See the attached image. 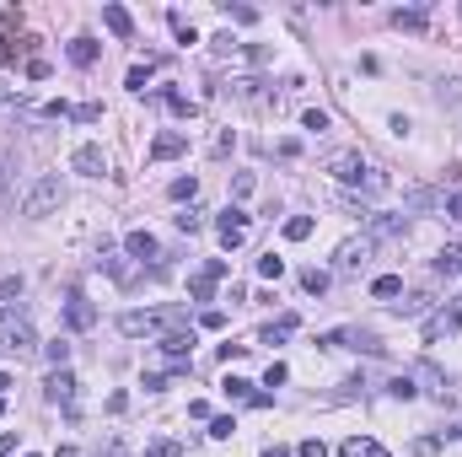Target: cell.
<instances>
[{
    "label": "cell",
    "instance_id": "7a4b0ae2",
    "mask_svg": "<svg viewBox=\"0 0 462 457\" xmlns=\"http://www.w3.org/2000/svg\"><path fill=\"white\" fill-rule=\"evenodd\" d=\"M65 205V183H60V172H43V178L27 189V199H22V216H49V210H60Z\"/></svg>",
    "mask_w": 462,
    "mask_h": 457
},
{
    "label": "cell",
    "instance_id": "3957f363",
    "mask_svg": "<svg viewBox=\"0 0 462 457\" xmlns=\"http://www.w3.org/2000/svg\"><path fill=\"white\" fill-rule=\"evenodd\" d=\"M371 253H377V237L360 231V237H350L339 253H333V269H339V275H360V269L371 264Z\"/></svg>",
    "mask_w": 462,
    "mask_h": 457
},
{
    "label": "cell",
    "instance_id": "ee69618b",
    "mask_svg": "<svg viewBox=\"0 0 462 457\" xmlns=\"http://www.w3.org/2000/svg\"><path fill=\"white\" fill-rule=\"evenodd\" d=\"M6 205H11V172L0 167V210H6Z\"/></svg>",
    "mask_w": 462,
    "mask_h": 457
},
{
    "label": "cell",
    "instance_id": "ffe728a7",
    "mask_svg": "<svg viewBox=\"0 0 462 457\" xmlns=\"http://www.w3.org/2000/svg\"><path fill=\"white\" fill-rule=\"evenodd\" d=\"M398 312H403V317H430V312H436V296H430V290H419V296L403 301Z\"/></svg>",
    "mask_w": 462,
    "mask_h": 457
},
{
    "label": "cell",
    "instance_id": "277c9868",
    "mask_svg": "<svg viewBox=\"0 0 462 457\" xmlns=\"http://www.w3.org/2000/svg\"><path fill=\"white\" fill-rule=\"evenodd\" d=\"M462 328V301H451V307H436V312L425 317V345H441V339H451Z\"/></svg>",
    "mask_w": 462,
    "mask_h": 457
},
{
    "label": "cell",
    "instance_id": "ab89813d",
    "mask_svg": "<svg viewBox=\"0 0 462 457\" xmlns=\"http://www.w3.org/2000/svg\"><path fill=\"white\" fill-rule=\"evenodd\" d=\"M285 377H291V372H285V361H269V372H264V387H280Z\"/></svg>",
    "mask_w": 462,
    "mask_h": 457
},
{
    "label": "cell",
    "instance_id": "f5cc1de1",
    "mask_svg": "<svg viewBox=\"0 0 462 457\" xmlns=\"http://www.w3.org/2000/svg\"><path fill=\"white\" fill-rule=\"evenodd\" d=\"M27 457H38V452H27Z\"/></svg>",
    "mask_w": 462,
    "mask_h": 457
},
{
    "label": "cell",
    "instance_id": "7bdbcfd3",
    "mask_svg": "<svg viewBox=\"0 0 462 457\" xmlns=\"http://www.w3.org/2000/svg\"><path fill=\"white\" fill-rule=\"evenodd\" d=\"M296 452H301V457H328V446H323V441H317V436H312V441H301V446H296Z\"/></svg>",
    "mask_w": 462,
    "mask_h": 457
},
{
    "label": "cell",
    "instance_id": "c3c4849f",
    "mask_svg": "<svg viewBox=\"0 0 462 457\" xmlns=\"http://www.w3.org/2000/svg\"><path fill=\"white\" fill-rule=\"evenodd\" d=\"M6 387H11V377H6V372H0V398H6Z\"/></svg>",
    "mask_w": 462,
    "mask_h": 457
},
{
    "label": "cell",
    "instance_id": "6da1fadb",
    "mask_svg": "<svg viewBox=\"0 0 462 457\" xmlns=\"http://www.w3.org/2000/svg\"><path fill=\"white\" fill-rule=\"evenodd\" d=\"M323 172H333L339 183H355V189H365V194H382V189H387V172L365 167L360 151H333V157L323 162Z\"/></svg>",
    "mask_w": 462,
    "mask_h": 457
},
{
    "label": "cell",
    "instance_id": "bcb514c9",
    "mask_svg": "<svg viewBox=\"0 0 462 457\" xmlns=\"http://www.w3.org/2000/svg\"><path fill=\"white\" fill-rule=\"evenodd\" d=\"M258 457H291V446H280V441H269V446H264V452H258Z\"/></svg>",
    "mask_w": 462,
    "mask_h": 457
},
{
    "label": "cell",
    "instance_id": "4316f807",
    "mask_svg": "<svg viewBox=\"0 0 462 457\" xmlns=\"http://www.w3.org/2000/svg\"><path fill=\"white\" fill-rule=\"evenodd\" d=\"M167 22H172V33H178V43H199V33H194V22H188V16H183V11H172V16H167Z\"/></svg>",
    "mask_w": 462,
    "mask_h": 457
},
{
    "label": "cell",
    "instance_id": "1f68e13d",
    "mask_svg": "<svg viewBox=\"0 0 462 457\" xmlns=\"http://www.w3.org/2000/svg\"><path fill=\"white\" fill-rule=\"evenodd\" d=\"M70 119L75 124H97L102 119V103H81V108H70Z\"/></svg>",
    "mask_w": 462,
    "mask_h": 457
},
{
    "label": "cell",
    "instance_id": "f546056e",
    "mask_svg": "<svg viewBox=\"0 0 462 457\" xmlns=\"http://www.w3.org/2000/svg\"><path fill=\"white\" fill-rule=\"evenodd\" d=\"M258 275H264V280H280V275H285V258H274V253H264V258H258Z\"/></svg>",
    "mask_w": 462,
    "mask_h": 457
},
{
    "label": "cell",
    "instance_id": "f907efd6",
    "mask_svg": "<svg viewBox=\"0 0 462 457\" xmlns=\"http://www.w3.org/2000/svg\"><path fill=\"white\" fill-rule=\"evenodd\" d=\"M451 436H462V425H457V431H451Z\"/></svg>",
    "mask_w": 462,
    "mask_h": 457
},
{
    "label": "cell",
    "instance_id": "d6a6232c",
    "mask_svg": "<svg viewBox=\"0 0 462 457\" xmlns=\"http://www.w3.org/2000/svg\"><path fill=\"white\" fill-rule=\"evenodd\" d=\"M43 355H49V366H65V361H70V345L54 339V345H43Z\"/></svg>",
    "mask_w": 462,
    "mask_h": 457
},
{
    "label": "cell",
    "instance_id": "2e32d148",
    "mask_svg": "<svg viewBox=\"0 0 462 457\" xmlns=\"http://www.w3.org/2000/svg\"><path fill=\"white\" fill-rule=\"evenodd\" d=\"M425 22H430L425 6H409V11L398 6V11H392V27H403V33H425Z\"/></svg>",
    "mask_w": 462,
    "mask_h": 457
},
{
    "label": "cell",
    "instance_id": "e0dca14e",
    "mask_svg": "<svg viewBox=\"0 0 462 457\" xmlns=\"http://www.w3.org/2000/svg\"><path fill=\"white\" fill-rule=\"evenodd\" d=\"M102 22H108L113 38H129V33H134V16L124 11V6H102Z\"/></svg>",
    "mask_w": 462,
    "mask_h": 457
},
{
    "label": "cell",
    "instance_id": "ba28073f",
    "mask_svg": "<svg viewBox=\"0 0 462 457\" xmlns=\"http://www.w3.org/2000/svg\"><path fill=\"white\" fill-rule=\"evenodd\" d=\"M65 323H70L75 334H86V328H97V307H92V301H86L81 290H75V296L65 301Z\"/></svg>",
    "mask_w": 462,
    "mask_h": 457
},
{
    "label": "cell",
    "instance_id": "7402d4cb",
    "mask_svg": "<svg viewBox=\"0 0 462 457\" xmlns=\"http://www.w3.org/2000/svg\"><path fill=\"white\" fill-rule=\"evenodd\" d=\"M436 269H441V275H462V248H457V242L436 253Z\"/></svg>",
    "mask_w": 462,
    "mask_h": 457
},
{
    "label": "cell",
    "instance_id": "681fc988",
    "mask_svg": "<svg viewBox=\"0 0 462 457\" xmlns=\"http://www.w3.org/2000/svg\"><path fill=\"white\" fill-rule=\"evenodd\" d=\"M0 103H11V86H0Z\"/></svg>",
    "mask_w": 462,
    "mask_h": 457
},
{
    "label": "cell",
    "instance_id": "30bf717a",
    "mask_svg": "<svg viewBox=\"0 0 462 457\" xmlns=\"http://www.w3.org/2000/svg\"><path fill=\"white\" fill-rule=\"evenodd\" d=\"M43 398H49V404H65V409H70V404H75V377L65 372V366H54V372H49V387H43Z\"/></svg>",
    "mask_w": 462,
    "mask_h": 457
},
{
    "label": "cell",
    "instance_id": "5b68a950",
    "mask_svg": "<svg viewBox=\"0 0 462 457\" xmlns=\"http://www.w3.org/2000/svg\"><path fill=\"white\" fill-rule=\"evenodd\" d=\"M215 231H220V242H226V248H242L247 231H253V221H247V210L226 205V210H220V221H215Z\"/></svg>",
    "mask_w": 462,
    "mask_h": 457
},
{
    "label": "cell",
    "instance_id": "7c38bea8",
    "mask_svg": "<svg viewBox=\"0 0 462 457\" xmlns=\"http://www.w3.org/2000/svg\"><path fill=\"white\" fill-rule=\"evenodd\" d=\"M161 323H167L161 312H124V317H119V328H124L129 339H140V334H156Z\"/></svg>",
    "mask_w": 462,
    "mask_h": 457
},
{
    "label": "cell",
    "instance_id": "816d5d0a",
    "mask_svg": "<svg viewBox=\"0 0 462 457\" xmlns=\"http://www.w3.org/2000/svg\"><path fill=\"white\" fill-rule=\"evenodd\" d=\"M0 409H6V398H0Z\"/></svg>",
    "mask_w": 462,
    "mask_h": 457
},
{
    "label": "cell",
    "instance_id": "83f0119b",
    "mask_svg": "<svg viewBox=\"0 0 462 457\" xmlns=\"http://www.w3.org/2000/svg\"><path fill=\"white\" fill-rule=\"evenodd\" d=\"M151 70H156V60H146V65H129V92H146V81H151Z\"/></svg>",
    "mask_w": 462,
    "mask_h": 457
},
{
    "label": "cell",
    "instance_id": "b9f144b4",
    "mask_svg": "<svg viewBox=\"0 0 462 457\" xmlns=\"http://www.w3.org/2000/svg\"><path fill=\"white\" fill-rule=\"evenodd\" d=\"M199 328H226V312H220V307H210V312H199Z\"/></svg>",
    "mask_w": 462,
    "mask_h": 457
},
{
    "label": "cell",
    "instance_id": "4dcf8cb0",
    "mask_svg": "<svg viewBox=\"0 0 462 457\" xmlns=\"http://www.w3.org/2000/svg\"><path fill=\"white\" fill-rule=\"evenodd\" d=\"M301 130L323 135V130H328V113H323V108H306V113H301Z\"/></svg>",
    "mask_w": 462,
    "mask_h": 457
},
{
    "label": "cell",
    "instance_id": "ac0fdd59",
    "mask_svg": "<svg viewBox=\"0 0 462 457\" xmlns=\"http://www.w3.org/2000/svg\"><path fill=\"white\" fill-rule=\"evenodd\" d=\"M365 226H371L365 237H403V226H409V221H403V216H371Z\"/></svg>",
    "mask_w": 462,
    "mask_h": 457
},
{
    "label": "cell",
    "instance_id": "5bb4252c",
    "mask_svg": "<svg viewBox=\"0 0 462 457\" xmlns=\"http://www.w3.org/2000/svg\"><path fill=\"white\" fill-rule=\"evenodd\" d=\"M124 248H129V258H140V264L161 258V248H156V237H151V231H129V237H124Z\"/></svg>",
    "mask_w": 462,
    "mask_h": 457
},
{
    "label": "cell",
    "instance_id": "9a60e30c",
    "mask_svg": "<svg viewBox=\"0 0 462 457\" xmlns=\"http://www.w3.org/2000/svg\"><path fill=\"white\" fill-rule=\"evenodd\" d=\"M339 457H387V446L371 441V436H350V441L339 446Z\"/></svg>",
    "mask_w": 462,
    "mask_h": 457
},
{
    "label": "cell",
    "instance_id": "f35d334b",
    "mask_svg": "<svg viewBox=\"0 0 462 457\" xmlns=\"http://www.w3.org/2000/svg\"><path fill=\"white\" fill-rule=\"evenodd\" d=\"M167 194H172V199H194V194H199V183H194V178H178Z\"/></svg>",
    "mask_w": 462,
    "mask_h": 457
},
{
    "label": "cell",
    "instance_id": "60d3db41",
    "mask_svg": "<svg viewBox=\"0 0 462 457\" xmlns=\"http://www.w3.org/2000/svg\"><path fill=\"white\" fill-rule=\"evenodd\" d=\"M199 226H205V216H199V210H183V216H178V231H199Z\"/></svg>",
    "mask_w": 462,
    "mask_h": 457
},
{
    "label": "cell",
    "instance_id": "d6986e66",
    "mask_svg": "<svg viewBox=\"0 0 462 457\" xmlns=\"http://www.w3.org/2000/svg\"><path fill=\"white\" fill-rule=\"evenodd\" d=\"M371 296H377V301H398L403 296V280L398 275H377V280H371Z\"/></svg>",
    "mask_w": 462,
    "mask_h": 457
},
{
    "label": "cell",
    "instance_id": "44dd1931",
    "mask_svg": "<svg viewBox=\"0 0 462 457\" xmlns=\"http://www.w3.org/2000/svg\"><path fill=\"white\" fill-rule=\"evenodd\" d=\"M328 285H333L328 269H301V290H306V296H323Z\"/></svg>",
    "mask_w": 462,
    "mask_h": 457
},
{
    "label": "cell",
    "instance_id": "74e56055",
    "mask_svg": "<svg viewBox=\"0 0 462 457\" xmlns=\"http://www.w3.org/2000/svg\"><path fill=\"white\" fill-rule=\"evenodd\" d=\"M226 16H231V22H242V27H253V22H258L253 6H226Z\"/></svg>",
    "mask_w": 462,
    "mask_h": 457
},
{
    "label": "cell",
    "instance_id": "836d02e7",
    "mask_svg": "<svg viewBox=\"0 0 462 457\" xmlns=\"http://www.w3.org/2000/svg\"><path fill=\"white\" fill-rule=\"evenodd\" d=\"M231 431H237V420H231V414H220V420H210V436H215V441H231Z\"/></svg>",
    "mask_w": 462,
    "mask_h": 457
},
{
    "label": "cell",
    "instance_id": "4fadbf2b",
    "mask_svg": "<svg viewBox=\"0 0 462 457\" xmlns=\"http://www.w3.org/2000/svg\"><path fill=\"white\" fill-rule=\"evenodd\" d=\"M226 398H237V404H253V409H264L269 404V393H253V382H247V377H226Z\"/></svg>",
    "mask_w": 462,
    "mask_h": 457
},
{
    "label": "cell",
    "instance_id": "7dc6e473",
    "mask_svg": "<svg viewBox=\"0 0 462 457\" xmlns=\"http://www.w3.org/2000/svg\"><path fill=\"white\" fill-rule=\"evenodd\" d=\"M446 216H451V221H462V194H451V199H446Z\"/></svg>",
    "mask_w": 462,
    "mask_h": 457
},
{
    "label": "cell",
    "instance_id": "cb8c5ba5",
    "mask_svg": "<svg viewBox=\"0 0 462 457\" xmlns=\"http://www.w3.org/2000/svg\"><path fill=\"white\" fill-rule=\"evenodd\" d=\"M312 226H317L312 216H291V221H285V242H306V237H312Z\"/></svg>",
    "mask_w": 462,
    "mask_h": 457
},
{
    "label": "cell",
    "instance_id": "603a6c76",
    "mask_svg": "<svg viewBox=\"0 0 462 457\" xmlns=\"http://www.w3.org/2000/svg\"><path fill=\"white\" fill-rule=\"evenodd\" d=\"M285 334H296V312H285L280 323H269V328H264V334H258V339H264V345H280Z\"/></svg>",
    "mask_w": 462,
    "mask_h": 457
},
{
    "label": "cell",
    "instance_id": "52a82bcc",
    "mask_svg": "<svg viewBox=\"0 0 462 457\" xmlns=\"http://www.w3.org/2000/svg\"><path fill=\"white\" fill-rule=\"evenodd\" d=\"M70 167L81 172V178H102V172H108V151H102V145H75Z\"/></svg>",
    "mask_w": 462,
    "mask_h": 457
},
{
    "label": "cell",
    "instance_id": "e575fe53",
    "mask_svg": "<svg viewBox=\"0 0 462 457\" xmlns=\"http://www.w3.org/2000/svg\"><path fill=\"white\" fill-rule=\"evenodd\" d=\"M387 393H392V398H414V377H409V372H403V377H392V382H387Z\"/></svg>",
    "mask_w": 462,
    "mask_h": 457
},
{
    "label": "cell",
    "instance_id": "d590c367",
    "mask_svg": "<svg viewBox=\"0 0 462 457\" xmlns=\"http://www.w3.org/2000/svg\"><path fill=\"white\" fill-rule=\"evenodd\" d=\"M253 172H237V178H231V194H237V199H247V194H253Z\"/></svg>",
    "mask_w": 462,
    "mask_h": 457
},
{
    "label": "cell",
    "instance_id": "8992f818",
    "mask_svg": "<svg viewBox=\"0 0 462 457\" xmlns=\"http://www.w3.org/2000/svg\"><path fill=\"white\" fill-rule=\"evenodd\" d=\"M226 275H231L226 258H210V264L199 269L194 280H188V296H194V301H210V296H215V280H226Z\"/></svg>",
    "mask_w": 462,
    "mask_h": 457
},
{
    "label": "cell",
    "instance_id": "8d00e7d4",
    "mask_svg": "<svg viewBox=\"0 0 462 457\" xmlns=\"http://www.w3.org/2000/svg\"><path fill=\"white\" fill-rule=\"evenodd\" d=\"M16 296H22V275H6L0 280V301H16Z\"/></svg>",
    "mask_w": 462,
    "mask_h": 457
},
{
    "label": "cell",
    "instance_id": "f1b7e54d",
    "mask_svg": "<svg viewBox=\"0 0 462 457\" xmlns=\"http://www.w3.org/2000/svg\"><path fill=\"white\" fill-rule=\"evenodd\" d=\"M146 457H183V441H172V436H161V441H151Z\"/></svg>",
    "mask_w": 462,
    "mask_h": 457
},
{
    "label": "cell",
    "instance_id": "d4e9b609",
    "mask_svg": "<svg viewBox=\"0 0 462 457\" xmlns=\"http://www.w3.org/2000/svg\"><path fill=\"white\" fill-rule=\"evenodd\" d=\"M161 103H167L178 119H194V113H199V108H194V97H183V92H161Z\"/></svg>",
    "mask_w": 462,
    "mask_h": 457
},
{
    "label": "cell",
    "instance_id": "f6af8a7d",
    "mask_svg": "<svg viewBox=\"0 0 462 457\" xmlns=\"http://www.w3.org/2000/svg\"><path fill=\"white\" fill-rule=\"evenodd\" d=\"M11 452H16V436H11V431H0V457H11Z\"/></svg>",
    "mask_w": 462,
    "mask_h": 457
},
{
    "label": "cell",
    "instance_id": "8fae6325",
    "mask_svg": "<svg viewBox=\"0 0 462 457\" xmlns=\"http://www.w3.org/2000/svg\"><path fill=\"white\" fill-rule=\"evenodd\" d=\"M6 350H16V355L38 350V339H33V323H27V317H6Z\"/></svg>",
    "mask_w": 462,
    "mask_h": 457
},
{
    "label": "cell",
    "instance_id": "484cf974",
    "mask_svg": "<svg viewBox=\"0 0 462 457\" xmlns=\"http://www.w3.org/2000/svg\"><path fill=\"white\" fill-rule=\"evenodd\" d=\"M70 60L75 65H92V60H97V43H92V38H70Z\"/></svg>",
    "mask_w": 462,
    "mask_h": 457
},
{
    "label": "cell",
    "instance_id": "9c48e42d",
    "mask_svg": "<svg viewBox=\"0 0 462 457\" xmlns=\"http://www.w3.org/2000/svg\"><path fill=\"white\" fill-rule=\"evenodd\" d=\"M188 151V135L183 130H161L156 140H151V162H172V157H183Z\"/></svg>",
    "mask_w": 462,
    "mask_h": 457
}]
</instances>
